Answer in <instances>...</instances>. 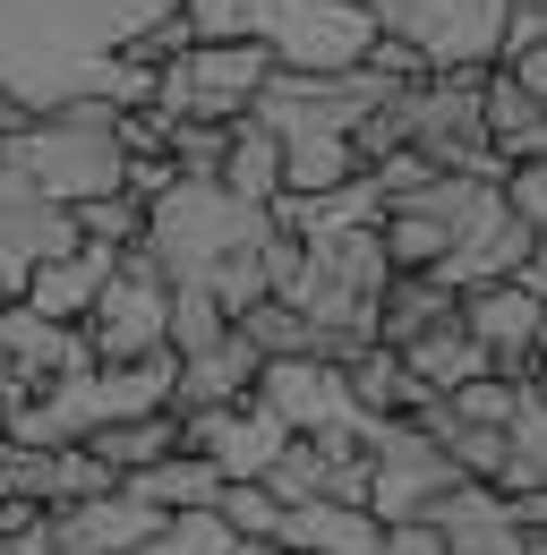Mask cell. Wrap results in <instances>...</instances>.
Masks as SVG:
<instances>
[{"instance_id": "obj_33", "label": "cell", "mask_w": 547, "mask_h": 555, "mask_svg": "<svg viewBox=\"0 0 547 555\" xmlns=\"http://www.w3.org/2000/svg\"><path fill=\"white\" fill-rule=\"evenodd\" d=\"M0 393H17V376H9V350H0Z\"/></svg>"}, {"instance_id": "obj_9", "label": "cell", "mask_w": 547, "mask_h": 555, "mask_svg": "<svg viewBox=\"0 0 547 555\" xmlns=\"http://www.w3.org/2000/svg\"><path fill=\"white\" fill-rule=\"evenodd\" d=\"M180 418V444L205 453L222 479H266V462L282 453V418L257 402V393H240V402H214V411H171Z\"/></svg>"}, {"instance_id": "obj_30", "label": "cell", "mask_w": 547, "mask_h": 555, "mask_svg": "<svg viewBox=\"0 0 547 555\" xmlns=\"http://www.w3.org/2000/svg\"><path fill=\"white\" fill-rule=\"evenodd\" d=\"M496 69H513V77H522V86H531V94L547 103V35L531 43V52H513V61H496Z\"/></svg>"}, {"instance_id": "obj_21", "label": "cell", "mask_w": 547, "mask_h": 555, "mask_svg": "<svg viewBox=\"0 0 547 555\" xmlns=\"http://www.w3.org/2000/svg\"><path fill=\"white\" fill-rule=\"evenodd\" d=\"M180 444V418L171 411H137V418H112V427H94L86 436V453L112 470V479H129V470H145L154 453H171Z\"/></svg>"}, {"instance_id": "obj_10", "label": "cell", "mask_w": 547, "mask_h": 555, "mask_svg": "<svg viewBox=\"0 0 547 555\" xmlns=\"http://www.w3.org/2000/svg\"><path fill=\"white\" fill-rule=\"evenodd\" d=\"M454 317L471 325V343H487L496 376H531V359H539V291L522 274H496V282L454 291Z\"/></svg>"}, {"instance_id": "obj_23", "label": "cell", "mask_w": 547, "mask_h": 555, "mask_svg": "<svg viewBox=\"0 0 547 555\" xmlns=\"http://www.w3.org/2000/svg\"><path fill=\"white\" fill-rule=\"evenodd\" d=\"M231 547H240V539H231V521H222L214 504H189V513H163L129 555H231Z\"/></svg>"}, {"instance_id": "obj_13", "label": "cell", "mask_w": 547, "mask_h": 555, "mask_svg": "<svg viewBox=\"0 0 547 555\" xmlns=\"http://www.w3.org/2000/svg\"><path fill=\"white\" fill-rule=\"evenodd\" d=\"M257 343L231 325V334H214L205 350H180V367H171V411H214V402H240L249 385H257Z\"/></svg>"}, {"instance_id": "obj_4", "label": "cell", "mask_w": 547, "mask_h": 555, "mask_svg": "<svg viewBox=\"0 0 547 555\" xmlns=\"http://www.w3.org/2000/svg\"><path fill=\"white\" fill-rule=\"evenodd\" d=\"M274 77L266 43H189L154 69V103L180 112V120H240Z\"/></svg>"}, {"instance_id": "obj_11", "label": "cell", "mask_w": 547, "mask_h": 555, "mask_svg": "<svg viewBox=\"0 0 547 555\" xmlns=\"http://www.w3.org/2000/svg\"><path fill=\"white\" fill-rule=\"evenodd\" d=\"M154 521L163 513L129 479H112V487H94V495H77V504H52V555H129Z\"/></svg>"}, {"instance_id": "obj_18", "label": "cell", "mask_w": 547, "mask_h": 555, "mask_svg": "<svg viewBox=\"0 0 547 555\" xmlns=\"http://www.w3.org/2000/svg\"><path fill=\"white\" fill-rule=\"evenodd\" d=\"M214 189H231L240 206H274V197H282V145H274V129L257 120V112L231 120V145H222Z\"/></svg>"}, {"instance_id": "obj_14", "label": "cell", "mask_w": 547, "mask_h": 555, "mask_svg": "<svg viewBox=\"0 0 547 555\" xmlns=\"http://www.w3.org/2000/svg\"><path fill=\"white\" fill-rule=\"evenodd\" d=\"M385 521L351 495H308V504H282V530L274 547H308V555H377Z\"/></svg>"}, {"instance_id": "obj_8", "label": "cell", "mask_w": 547, "mask_h": 555, "mask_svg": "<svg viewBox=\"0 0 547 555\" xmlns=\"http://www.w3.org/2000/svg\"><path fill=\"white\" fill-rule=\"evenodd\" d=\"M249 393H257L291 436H317V427H368V411H359V402H351V385H342V359H317V350L266 359Z\"/></svg>"}, {"instance_id": "obj_1", "label": "cell", "mask_w": 547, "mask_h": 555, "mask_svg": "<svg viewBox=\"0 0 547 555\" xmlns=\"http://www.w3.org/2000/svg\"><path fill=\"white\" fill-rule=\"evenodd\" d=\"M274 231V206H240L214 180H171L145 197V257L163 266V282H205L231 248H257Z\"/></svg>"}, {"instance_id": "obj_32", "label": "cell", "mask_w": 547, "mask_h": 555, "mask_svg": "<svg viewBox=\"0 0 547 555\" xmlns=\"http://www.w3.org/2000/svg\"><path fill=\"white\" fill-rule=\"evenodd\" d=\"M231 555H282V547H266V539H240V547H231Z\"/></svg>"}, {"instance_id": "obj_7", "label": "cell", "mask_w": 547, "mask_h": 555, "mask_svg": "<svg viewBox=\"0 0 547 555\" xmlns=\"http://www.w3.org/2000/svg\"><path fill=\"white\" fill-rule=\"evenodd\" d=\"M257 43L274 52V69L326 77V69H359V52L377 43V17H368V0H266Z\"/></svg>"}, {"instance_id": "obj_2", "label": "cell", "mask_w": 547, "mask_h": 555, "mask_svg": "<svg viewBox=\"0 0 547 555\" xmlns=\"http://www.w3.org/2000/svg\"><path fill=\"white\" fill-rule=\"evenodd\" d=\"M479 77L487 69H428L394 94L403 112V145L428 171H479V180H505V154L479 129Z\"/></svg>"}, {"instance_id": "obj_28", "label": "cell", "mask_w": 547, "mask_h": 555, "mask_svg": "<svg viewBox=\"0 0 547 555\" xmlns=\"http://www.w3.org/2000/svg\"><path fill=\"white\" fill-rule=\"evenodd\" d=\"M359 69H368V77H385V86H410V77H428V61L410 52L403 35H377V43L359 52Z\"/></svg>"}, {"instance_id": "obj_31", "label": "cell", "mask_w": 547, "mask_h": 555, "mask_svg": "<svg viewBox=\"0 0 547 555\" xmlns=\"http://www.w3.org/2000/svg\"><path fill=\"white\" fill-rule=\"evenodd\" d=\"M505 513H513L522 530H547V487H513V495H505Z\"/></svg>"}, {"instance_id": "obj_6", "label": "cell", "mask_w": 547, "mask_h": 555, "mask_svg": "<svg viewBox=\"0 0 547 555\" xmlns=\"http://www.w3.org/2000/svg\"><path fill=\"white\" fill-rule=\"evenodd\" d=\"M505 9L513 0H368L377 35H403L428 69H496Z\"/></svg>"}, {"instance_id": "obj_16", "label": "cell", "mask_w": 547, "mask_h": 555, "mask_svg": "<svg viewBox=\"0 0 547 555\" xmlns=\"http://www.w3.org/2000/svg\"><path fill=\"white\" fill-rule=\"evenodd\" d=\"M479 129L505 163H531V154H547V103L513 69H487L479 77Z\"/></svg>"}, {"instance_id": "obj_35", "label": "cell", "mask_w": 547, "mask_h": 555, "mask_svg": "<svg viewBox=\"0 0 547 555\" xmlns=\"http://www.w3.org/2000/svg\"><path fill=\"white\" fill-rule=\"evenodd\" d=\"M531 9H547V0H531Z\"/></svg>"}, {"instance_id": "obj_5", "label": "cell", "mask_w": 547, "mask_h": 555, "mask_svg": "<svg viewBox=\"0 0 547 555\" xmlns=\"http://www.w3.org/2000/svg\"><path fill=\"white\" fill-rule=\"evenodd\" d=\"M163 317H171V282H163V266H154L145 248H120L112 282H103V291H94V308L77 317L86 359H94V367H120V359L163 350Z\"/></svg>"}, {"instance_id": "obj_20", "label": "cell", "mask_w": 547, "mask_h": 555, "mask_svg": "<svg viewBox=\"0 0 547 555\" xmlns=\"http://www.w3.org/2000/svg\"><path fill=\"white\" fill-rule=\"evenodd\" d=\"M436 317H454V291L436 274H385V291H377V343L403 350L410 334H428Z\"/></svg>"}, {"instance_id": "obj_3", "label": "cell", "mask_w": 547, "mask_h": 555, "mask_svg": "<svg viewBox=\"0 0 547 555\" xmlns=\"http://www.w3.org/2000/svg\"><path fill=\"white\" fill-rule=\"evenodd\" d=\"M454 479H462L454 453H445L419 418H403V411L368 418V487H359V504H368L377 521H428V504Z\"/></svg>"}, {"instance_id": "obj_22", "label": "cell", "mask_w": 547, "mask_h": 555, "mask_svg": "<svg viewBox=\"0 0 547 555\" xmlns=\"http://www.w3.org/2000/svg\"><path fill=\"white\" fill-rule=\"evenodd\" d=\"M513 487H547V402L522 385V402L505 418V470H496V495Z\"/></svg>"}, {"instance_id": "obj_26", "label": "cell", "mask_w": 547, "mask_h": 555, "mask_svg": "<svg viewBox=\"0 0 547 555\" xmlns=\"http://www.w3.org/2000/svg\"><path fill=\"white\" fill-rule=\"evenodd\" d=\"M214 513L231 521V539H266V547H274V530H282V504H274L266 479H222Z\"/></svg>"}, {"instance_id": "obj_17", "label": "cell", "mask_w": 547, "mask_h": 555, "mask_svg": "<svg viewBox=\"0 0 547 555\" xmlns=\"http://www.w3.org/2000/svg\"><path fill=\"white\" fill-rule=\"evenodd\" d=\"M487 367H496V359H487V343H471L462 317H436L428 334L403 343V376L428 385V393H454V385H471V376H487Z\"/></svg>"}, {"instance_id": "obj_24", "label": "cell", "mask_w": 547, "mask_h": 555, "mask_svg": "<svg viewBox=\"0 0 547 555\" xmlns=\"http://www.w3.org/2000/svg\"><path fill=\"white\" fill-rule=\"evenodd\" d=\"M231 325L257 343V359H291V350H317V359H326V334H317V325H308L291 299H274V291L257 299V308H240Z\"/></svg>"}, {"instance_id": "obj_12", "label": "cell", "mask_w": 547, "mask_h": 555, "mask_svg": "<svg viewBox=\"0 0 547 555\" xmlns=\"http://www.w3.org/2000/svg\"><path fill=\"white\" fill-rule=\"evenodd\" d=\"M0 350H9V376H17V393H35V385H61L86 367V334L61 325V317H43V308H26V299H9L0 308Z\"/></svg>"}, {"instance_id": "obj_15", "label": "cell", "mask_w": 547, "mask_h": 555, "mask_svg": "<svg viewBox=\"0 0 547 555\" xmlns=\"http://www.w3.org/2000/svg\"><path fill=\"white\" fill-rule=\"evenodd\" d=\"M112 266H120V248H94V240H77V248L43 257V266L26 274V308H43V317L77 325V317L94 308V291L112 282Z\"/></svg>"}, {"instance_id": "obj_34", "label": "cell", "mask_w": 547, "mask_h": 555, "mask_svg": "<svg viewBox=\"0 0 547 555\" xmlns=\"http://www.w3.org/2000/svg\"><path fill=\"white\" fill-rule=\"evenodd\" d=\"M282 555H308V547H282Z\"/></svg>"}, {"instance_id": "obj_27", "label": "cell", "mask_w": 547, "mask_h": 555, "mask_svg": "<svg viewBox=\"0 0 547 555\" xmlns=\"http://www.w3.org/2000/svg\"><path fill=\"white\" fill-rule=\"evenodd\" d=\"M505 206H513V214H522V222L547 240V154H531V163H505Z\"/></svg>"}, {"instance_id": "obj_29", "label": "cell", "mask_w": 547, "mask_h": 555, "mask_svg": "<svg viewBox=\"0 0 547 555\" xmlns=\"http://www.w3.org/2000/svg\"><path fill=\"white\" fill-rule=\"evenodd\" d=\"M377 555H445V539H436V521H385Z\"/></svg>"}, {"instance_id": "obj_25", "label": "cell", "mask_w": 547, "mask_h": 555, "mask_svg": "<svg viewBox=\"0 0 547 555\" xmlns=\"http://www.w3.org/2000/svg\"><path fill=\"white\" fill-rule=\"evenodd\" d=\"M68 222H77V240H94V248H137V240H145V206H137L129 189L77 197V206H68Z\"/></svg>"}, {"instance_id": "obj_19", "label": "cell", "mask_w": 547, "mask_h": 555, "mask_svg": "<svg viewBox=\"0 0 547 555\" xmlns=\"http://www.w3.org/2000/svg\"><path fill=\"white\" fill-rule=\"evenodd\" d=\"M129 487L154 513H189V504H214V495H222V470H214L205 453H189V444H171V453H154L145 470H129Z\"/></svg>"}]
</instances>
